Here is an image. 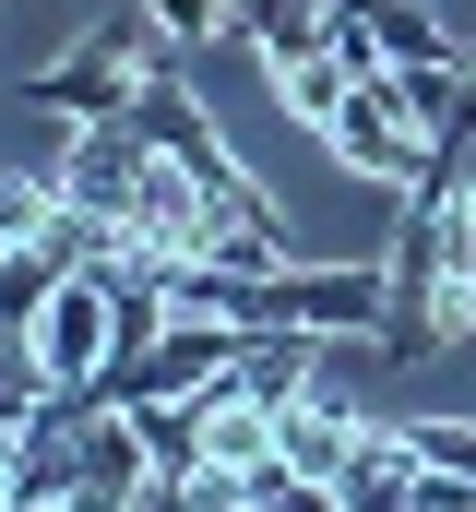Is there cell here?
Listing matches in <instances>:
<instances>
[{"label":"cell","instance_id":"cell-1","mask_svg":"<svg viewBox=\"0 0 476 512\" xmlns=\"http://www.w3.org/2000/svg\"><path fill=\"white\" fill-rule=\"evenodd\" d=\"M465 334H476V191H465V143H429V179L405 191V227H393L381 358L417 370V358H441Z\"/></svg>","mask_w":476,"mask_h":512},{"label":"cell","instance_id":"cell-2","mask_svg":"<svg viewBox=\"0 0 476 512\" xmlns=\"http://www.w3.org/2000/svg\"><path fill=\"white\" fill-rule=\"evenodd\" d=\"M108 346H119V298H108V274H72V286L36 310V370H48V393H96Z\"/></svg>","mask_w":476,"mask_h":512},{"label":"cell","instance_id":"cell-3","mask_svg":"<svg viewBox=\"0 0 476 512\" xmlns=\"http://www.w3.org/2000/svg\"><path fill=\"white\" fill-rule=\"evenodd\" d=\"M322 143L346 155L357 179H381V191H417V179H429V131H417L405 108H393V96H381V72H369L346 108L322 120Z\"/></svg>","mask_w":476,"mask_h":512},{"label":"cell","instance_id":"cell-4","mask_svg":"<svg viewBox=\"0 0 476 512\" xmlns=\"http://www.w3.org/2000/svg\"><path fill=\"white\" fill-rule=\"evenodd\" d=\"M24 96H36V108H48V120H131V96H143V72H131V60H119L108 36H84V48H72V60H60V72H36V84H24Z\"/></svg>","mask_w":476,"mask_h":512},{"label":"cell","instance_id":"cell-5","mask_svg":"<svg viewBox=\"0 0 476 512\" xmlns=\"http://www.w3.org/2000/svg\"><path fill=\"white\" fill-rule=\"evenodd\" d=\"M227 36H250L274 72H298L334 48V0H227Z\"/></svg>","mask_w":476,"mask_h":512},{"label":"cell","instance_id":"cell-6","mask_svg":"<svg viewBox=\"0 0 476 512\" xmlns=\"http://www.w3.org/2000/svg\"><path fill=\"white\" fill-rule=\"evenodd\" d=\"M357 429H369V417H334L322 393H298L274 453H286V477H322V489H334V477H346V453H357Z\"/></svg>","mask_w":476,"mask_h":512},{"label":"cell","instance_id":"cell-7","mask_svg":"<svg viewBox=\"0 0 476 512\" xmlns=\"http://www.w3.org/2000/svg\"><path fill=\"white\" fill-rule=\"evenodd\" d=\"M346 12L381 36V60H405V72H429V60H465V48L441 36V12H429V0H346Z\"/></svg>","mask_w":476,"mask_h":512},{"label":"cell","instance_id":"cell-8","mask_svg":"<svg viewBox=\"0 0 476 512\" xmlns=\"http://www.w3.org/2000/svg\"><path fill=\"white\" fill-rule=\"evenodd\" d=\"M131 429H143L155 477H203V405H191V393H143V405H131Z\"/></svg>","mask_w":476,"mask_h":512},{"label":"cell","instance_id":"cell-9","mask_svg":"<svg viewBox=\"0 0 476 512\" xmlns=\"http://www.w3.org/2000/svg\"><path fill=\"white\" fill-rule=\"evenodd\" d=\"M274 96H286L298 120L322 131V120H334V108H346V96H357V72H346V60H334V48H322V60H298V72H274Z\"/></svg>","mask_w":476,"mask_h":512},{"label":"cell","instance_id":"cell-10","mask_svg":"<svg viewBox=\"0 0 476 512\" xmlns=\"http://www.w3.org/2000/svg\"><path fill=\"white\" fill-rule=\"evenodd\" d=\"M405 453H417L429 477H465L476 489V417H405Z\"/></svg>","mask_w":476,"mask_h":512},{"label":"cell","instance_id":"cell-11","mask_svg":"<svg viewBox=\"0 0 476 512\" xmlns=\"http://www.w3.org/2000/svg\"><path fill=\"white\" fill-rule=\"evenodd\" d=\"M143 12H155L179 48H215V36H227V0H143Z\"/></svg>","mask_w":476,"mask_h":512}]
</instances>
